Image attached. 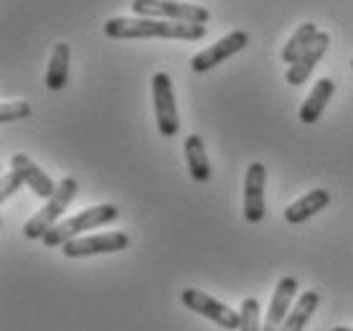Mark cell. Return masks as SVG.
Listing matches in <instances>:
<instances>
[{"mask_svg": "<svg viewBox=\"0 0 353 331\" xmlns=\"http://www.w3.org/2000/svg\"><path fill=\"white\" fill-rule=\"evenodd\" d=\"M107 39H170L199 41L206 36V26L176 23L163 18H110L105 23Z\"/></svg>", "mask_w": 353, "mask_h": 331, "instance_id": "cell-1", "label": "cell"}, {"mask_svg": "<svg viewBox=\"0 0 353 331\" xmlns=\"http://www.w3.org/2000/svg\"><path fill=\"white\" fill-rule=\"evenodd\" d=\"M117 214H120V211H117L114 204H99V207L84 209V211H79V214H74V217L64 219V222H59V225L43 237V245H46V247H64L66 243L77 240L81 232L114 222Z\"/></svg>", "mask_w": 353, "mask_h": 331, "instance_id": "cell-2", "label": "cell"}, {"mask_svg": "<svg viewBox=\"0 0 353 331\" xmlns=\"http://www.w3.org/2000/svg\"><path fill=\"white\" fill-rule=\"evenodd\" d=\"M79 191V184L74 178H64L57 186V194L46 199V207H41L23 227V234L28 240H43L54 227L59 225V219L64 217V211L69 209V204L74 202V196Z\"/></svg>", "mask_w": 353, "mask_h": 331, "instance_id": "cell-3", "label": "cell"}, {"mask_svg": "<svg viewBox=\"0 0 353 331\" xmlns=\"http://www.w3.org/2000/svg\"><path fill=\"white\" fill-rule=\"evenodd\" d=\"M130 8L140 18H163V21H176V23L206 26L211 21V13L203 6L181 3V0H132Z\"/></svg>", "mask_w": 353, "mask_h": 331, "instance_id": "cell-4", "label": "cell"}, {"mask_svg": "<svg viewBox=\"0 0 353 331\" xmlns=\"http://www.w3.org/2000/svg\"><path fill=\"white\" fill-rule=\"evenodd\" d=\"M181 303H183L185 308L196 311L199 316H203V319L214 321L216 326H221V329H226V331H239V326H241L239 311H232L226 303L211 299L209 293L196 291V288H185V291H181Z\"/></svg>", "mask_w": 353, "mask_h": 331, "instance_id": "cell-5", "label": "cell"}, {"mask_svg": "<svg viewBox=\"0 0 353 331\" xmlns=\"http://www.w3.org/2000/svg\"><path fill=\"white\" fill-rule=\"evenodd\" d=\"M153 105H155V122L161 135L173 138L181 130V120H178V107H176V95H173V82L170 74L158 72L153 77Z\"/></svg>", "mask_w": 353, "mask_h": 331, "instance_id": "cell-6", "label": "cell"}, {"mask_svg": "<svg viewBox=\"0 0 353 331\" xmlns=\"http://www.w3.org/2000/svg\"><path fill=\"white\" fill-rule=\"evenodd\" d=\"M130 237L125 232H102L92 237H77L64 245L66 258H89V255H110V252L128 250Z\"/></svg>", "mask_w": 353, "mask_h": 331, "instance_id": "cell-7", "label": "cell"}, {"mask_svg": "<svg viewBox=\"0 0 353 331\" xmlns=\"http://www.w3.org/2000/svg\"><path fill=\"white\" fill-rule=\"evenodd\" d=\"M247 46H249V33L247 31H232L229 36H224L221 41H216L214 46L199 51V54L191 59V69L196 74L209 72V69L219 66L221 62H226V59H232L234 54H239V51L247 49Z\"/></svg>", "mask_w": 353, "mask_h": 331, "instance_id": "cell-8", "label": "cell"}, {"mask_svg": "<svg viewBox=\"0 0 353 331\" xmlns=\"http://www.w3.org/2000/svg\"><path fill=\"white\" fill-rule=\"evenodd\" d=\"M265 163H249L247 176H244V219L249 225H257L265 219Z\"/></svg>", "mask_w": 353, "mask_h": 331, "instance_id": "cell-9", "label": "cell"}, {"mask_svg": "<svg viewBox=\"0 0 353 331\" xmlns=\"http://www.w3.org/2000/svg\"><path fill=\"white\" fill-rule=\"evenodd\" d=\"M330 46V33L328 31H318V36L313 39V44L307 46L300 57L290 64L288 74H285V79H288V84H292V87H300V84H305L307 77L313 74V69L318 66V62L323 59V54L328 51Z\"/></svg>", "mask_w": 353, "mask_h": 331, "instance_id": "cell-10", "label": "cell"}, {"mask_svg": "<svg viewBox=\"0 0 353 331\" xmlns=\"http://www.w3.org/2000/svg\"><path fill=\"white\" fill-rule=\"evenodd\" d=\"M297 293V281L292 275H285L280 278L277 288L272 293V301H270V308H267L265 323H262V331H280L285 319H288L290 308H292V299Z\"/></svg>", "mask_w": 353, "mask_h": 331, "instance_id": "cell-11", "label": "cell"}, {"mask_svg": "<svg viewBox=\"0 0 353 331\" xmlns=\"http://www.w3.org/2000/svg\"><path fill=\"white\" fill-rule=\"evenodd\" d=\"M10 171H16L18 176L23 178V184H28V189H33V194H39L41 199H51L57 194L59 184H54L46 171L39 169L26 153H16L10 158Z\"/></svg>", "mask_w": 353, "mask_h": 331, "instance_id": "cell-12", "label": "cell"}, {"mask_svg": "<svg viewBox=\"0 0 353 331\" xmlns=\"http://www.w3.org/2000/svg\"><path fill=\"white\" fill-rule=\"evenodd\" d=\"M330 204V194L325 189H313V191H307L305 196H300L297 202H292L285 209V219H288L290 225H303L307 222L310 217H315L318 211H323L325 207Z\"/></svg>", "mask_w": 353, "mask_h": 331, "instance_id": "cell-13", "label": "cell"}, {"mask_svg": "<svg viewBox=\"0 0 353 331\" xmlns=\"http://www.w3.org/2000/svg\"><path fill=\"white\" fill-rule=\"evenodd\" d=\"M333 92H336L333 79H318L315 82L313 92H310V95L305 97V102L300 105V122H303V125H315V122L321 120L323 110L328 107Z\"/></svg>", "mask_w": 353, "mask_h": 331, "instance_id": "cell-14", "label": "cell"}, {"mask_svg": "<svg viewBox=\"0 0 353 331\" xmlns=\"http://www.w3.org/2000/svg\"><path fill=\"white\" fill-rule=\"evenodd\" d=\"M183 151H185V163H188L191 178L199 181V184H206L211 178V161H209V153H206V146H203V138L188 135L183 140Z\"/></svg>", "mask_w": 353, "mask_h": 331, "instance_id": "cell-15", "label": "cell"}, {"mask_svg": "<svg viewBox=\"0 0 353 331\" xmlns=\"http://www.w3.org/2000/svg\"><path fill=\"white\" fill-rule=\"evenodd\" d=\"M318 303H321V293L305 291L295 301V306L290 308V314H288V319H285V323H282L280 331H303L307 326V321L313 319Z\"/></svg>", "mask_w": 353, "mask_h": 331, "instance_id": "cell-16", "label": "cell"}, {"mask_svg": "<svg viewBox=\"0 0 353 331\" xmlns=\"http://www.w3.org/2000/svg\"><path fill=\"white\" fill-rule=\"evenodd\" d=\"M69 59H72L69 46L66 44H57L54 51H51L46 69V87L51 92H59V89L66 87V82H69Z\"/></svg>", "mask_w": 353, "mask_h": 331, "instance_id": "cell-17", "label": "cell"}, {"mask_svg": "<svg viewBox=\"0 0 353 331\" xmlns=\"http://www.w3.org/2000/svg\"><path fill=\"white\" fill-rule=\"evenodd\" d=\"M318 36V26L315 23H303L300 28H297L295 33H292V39L285 44V49H282V62L285 64H292L303 51L313 44V39Z\"/></svg>", "mask_w": 353, "mask_h": 331, "instance_id": "cell-18", "label": "cell"}, {"mask_svg": "<svg viewBox=\"0 0 353 331\" xmlns=\"http://www.w3.org/2000/svg\"><path fill=\"white\" fill-rule=\"evenodd\" d=\"M239 314H241L239 331H262V326H259V301L257 299H244Z\"/></svg>", "mask_w": 353, "mask_h": 331, "instance_id": "cell-19", "label": "cell"}, {"mask_svg": "<svg viewBox=\"0 0 353 331\" xmlns=\"http://www.w3.org/2000/svg\"><path fill=\"white\" fill-rule=\"evenodd\" d=\"M28 115H31V105H28V102H3V105H0V122H3V125L23 120Z\"/></svg>", "mask_w": 353, "mask_h": 331, "instance_id": "cell-20", "label": "cell"}, {"mask_svg": "<svg viewBox=\"0 0 353 331\" xmlns=\"http://www.w3.org/2000/svg\"><path fill=\"white\" fill-rule=\"evenodd\" d=\"M23 186V178L18 176L16 171H8L3 176V189H0V202H8V196H13Z\"/></svg>", "mask_w": 353, "mask_h": 331, "instance_id": "cell-21", "label": "cell"}, {"mask_svg": "<svg viewBox=\"0 0 353 331\" xmlns=\"http://www.w3.org/2000/svg\"><path fill=\"white\" fill-rule=\"evenodd\" d=\"M333 331H353V329H348V326H336Z\"/></svg>", "mask_w": 353, "mask_h": 331, "instance_id": "cell-22", "label": "cell"}, {"mask_svg": "<svg viewBox=\"0 0 353 331\" xmlns=\"http://www.w3.org/2000/svg\"><path fill=\"white\" fill-rule=\"evenodd\" d=\"M351 66H353V62H351Z\"/></svg>", "mask_w": 353, "mask_h": 331, "instance_id": "cell-23", "label": "cell"}]
</instances>
